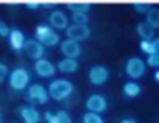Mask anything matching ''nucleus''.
I'll return each instance as SVG.
<instances>
[{
	"label": "nucleus",
	"mask_w": 159,
	"mask_h": 123,
	"mask_svg": "<svg viewBox=\"0 0 159 123\" xmlns=\"http://www.w3.org/2000/svg\"><path fill=\"white\" fill-rule=\"evenodd\" d=\"M33 70L42 80H48V78H53L56 75V66L52 63L50 59H47V58H42V59L34 61Z\"/></svg>",
	"instance_id": "6e6552de"
},
{
	"label": "nucleus",
	"mask_w": 159,
	"mask_h": 123,
	"mask_svg": "<svg viewBox=\"0 0 159 123\" xmlns=\"http://www.w3.org/2000/svg\"><path fill=\"white\" fill-rule=\"evenodd\" d=\"M25 7L30 11H39L42 8V2H33V0H28V2H25Z\"/></svg>",
	"instance_id": "cd10ccee"
},
{
	"label": "nucleus",
	"mask_w": 159,
	"mask_h": 123,
	"mask_svg": "<svg viewBox=\"0 0 159 123\" xmlns=\"http://www.w3.org/2000/svg\"><path fill=\"white\" fill-rule=\"evenodd\" d=\"M8 87L13 92H25L31 84V75L25 66H16L8 75Z\"/></svg>",
	"instance_id": "f03ea898"
},
{
	"label": "nucleus",
	"mask_w": 159,
	"mask_h": 123,
	"mask_svg": "<svg viewBox=\"0 0 159 123\" xmlns=\"http://www.w3.org/2000/svg\"><path fill=\"white\" fill-rule=\"evenodd\" d=\"M17 114H19V118L22 120V123H41V118H42L39 109L33 104L19 106Z\"/></svg>",
	"instance_id": "9b49d317"
},
{
	"label": "nucleus",
	"mask_w": 159,
	"mask_h": 123,
	"mask_svg": "<svg viewBox=\"0 0 159 123\" xmlns=\"http://www.w3.org/2000/svg\"><path fill=\"white\" fill-rule=\"evenodd\" d=\"M136 33L140 37V41H153L156 37V30L151 28L147 22H139L136 27Z\"/></svg>",
	"instance_id": "a211bd4d"
},
{
	"label": "nucleus",
	"mask_w": 159,
	"mask_h": 123,
	"mask_svg": "<svg viewBox=\"0 0 159 123\" xmlns=\"http://www.w3.org/2000/svg\"><path fill=\"white\" fill-rule=\"evenodd\" d=\"M10 31H11V27H10L5 20H0V37L7 39L8 34H10Z\"/></svg>",
	"instance_id": "bb28decb"
},
{
	"label": "nucleus",
	"mask_w": 159,
	"mask_h": 123,
	"mask_svg": "<svg viewBox=\"0 0 159 123\" xmlns=\"http://www.w3.org/2000/svg\"><path fill=\"white\" fill-rule=\"evenodd\" d=\"M48 25L53 28V30H56V31H59V30H67V27L70 25V17L67 16V13L66 11H62V10H53L52 13H50V16H48Z\"/></svg>",
	"instance_id": "f8f14e48"
},
{
	"label": "nucleus",
	"mask_w": 159,
	"mask_h": 123,
	"mask_svg": "<svg viewBox=\"0 0 159 123\" xmlns=\"http://www.w3.org/2000/svg\"><path fill=\"white\" fill-rule=\"evenodd\" d=\"M24 53L33 59V61H38V59H42L45 58V47L42 44H39L34 37L33 39H27L25 41V45H24Z\"/></svg>",
	"instance_id": "4468645a"
},
{
	"label": "nucleus",
	"mask_w": 159,
	"mask_h": 123,
	"mask_svg": "<svg viewBox=\"0 0 159 123\" xmlns=\"http://www.w3.org/2000/svg\"><path fill=\"white\" fill-rule=\"evenodd\" d=\"M91 28L89 25H75V24H70L66 30V36L67 39H72L75 42H83V41H88L91 37Z\"/></svg>",
	"instance_id": "1a4fd4ad"
},
{
	"label": "nucleus",
	"mask_w": 159,
	"mask_h": 123,
	"mask_svg": "<svg viewBox=\"0 0 159 123\" xmlns=\"http://www.w3.org/2000/svg\"><path fill=\"white\" fill-rule=\"evenodd\" d=\"M59 51L62 53L64 58H70V59H78L83 53V47L80 42H75L72 39H64L59 42Z\"/></svg>",
	"instance_id": "9d476101"
},
{
	"label": "nucleus",
	"mask_w": 159,
	"mask_h": 123,
	"mask_svg": "<svg viewBox=\"0 0 159 123\" xmlns=\"http://www.w3.org/2000/svg\"><path fill=\"white\" fill-rule=\"evenodd\" d=\"M44 120L47 123H72L70 114L67 111H64V109H58L55 112L45 111L44 112Z\"/></svg>",
	"instance_id": "2eb2a0df"
},
{
	"label": "nucleus",
	"mask_w": 159,
	"mask_h": 123,
	"mask_svg": "<svg viewBox=\"0 0 159 123\" xmlns=\"http://www.w3.org/2000/svg\"><path fill=\"white\" fill-rule=\"evenodd\" d=\"M0 123H3V114H2V111H0Z\"/></svg>",
	"instance_id": "2f4dec72"
},
{
	"label": "nucleus",
	"mask_w": 159,
	"mask_h": 123,
	"mask_svg": "<svg viewBox=\"0 0 159 123\" xmlns=\"http://www.w3.org/2000/svg\"><path fill=\"white\" fill-rule=\"evenodd\" d=\"M147 67H151V69H159V55H151V56H147V61H145Z\"/></svg>",
	"instance_id": "a878e982"
},
{
	"label": "nucleus",
	"mask_w": 159,
	"mask_h": 123,
	"mask_svg": "<svg viewBox=\"0 0 159 123\" xmlns=\"http://www.w3.org/2000/svg\"><path fill=\"white\" fill-rule=\"evenodd\" d=\"M122 92H123V97L126 100H134L137 98L140 94H142V86L137 83V81H126L122 87Z\"/></svg>",
	"instance_id": "f3484780"
},
{
	"label": "nucleus",
	"mask_w": 159,
	"mask_h": 123,
	"mask_svg": "<svg viewBox=\"0 0 159 123\" xmlns=\"http://www.w3.org/2000/svg\"><path fill=\"white\" fill-rule=\"evenodd\" d=\"M34 39L42 44L45 48L47 47H56L61 42V37L56 30H53L48 24H39L34 28Z\"/></svg>",
	"instance_id": "7ed1b4c3"
},
{
	"label": "nucleus",
	"mask_w": 159,
	"mask_h": 123,
	"mask_svg": "<svg viewBox=\"0 0 159 123\" xmlns=\"http://www.w3.org/2000/svg\"><path fill=\"white\" fill-rule=\"evenodd\" d=\"M81 123H106L102 114H95V112H84L81 117Z\"/></svg>",
	"instance_id": "5701e85b"
},
{
	"label": "nucleus",
	"mask_w": 159,
	"mask_h": 123,
	"mask_svg": "<svg viewBox=\"0 0 159 123\" xmlns=\"http://www.w3.org/2000/svg\"><path fill=\"white\" fill-rule=\"evenodd\" d=\"M139 48L143 55L151 56V55H159V37H154L153 41H140Z\"/></svg>",
	"instance_id": "6ab92c4d"
},
{
	"label": "nucleus",
	"mask_w": 159,
	"mask_h": 123,
	"mask_svg": "<svg viewBox=\"0 0 159 123\" xmlns=\"http://www.w3.org/2000/svg\"><path fill=\"white\" fill-rule=\"evenodd\" d=\"M66 8L70 13H89V10L92 8V3H89V2H67Z\"/></svg>",
	"instance_id": "412c9836"
},
{
	"label": "nucleus",
	"mask_w": 159,
	"mask_h": 123,
	"mask_svg": "<svg viewBox=\"0 0 159 123\" xmlns=\"http://www.w3.org/2000/svg\"><path fill=\"white\" fill-rule=\"evenodd\" d=\"M7 41H8V45H10L11 51H14V53H22L27 37H25V33H24L20 28H11V31H10Z\"/></svg>",
	"instance_id": "ddd939ff"
},
{
	"label": "nucleus",
	"mask_w": 159,
	"mask_h": 123,
	"mask_svg": "<svg viewBox=\"0 0 159 123\" xmlns=\"http://www.w3.org/2000/svg\"><path fill=\"white\" fill-rule=\"evenodd\" d=\"M145 22L151 27V28H154V30H159V8L157 7H150V10L147 11V14H145Z\"/></svg>",
	"instance_id": "aec40b11"
},
{
	"label": "nucleus",
	"mask_w": 159,
	"mask_h": 123,
	"mask_svg": "<svg viewBox=\"0 0 159 123\" xmlns=\"http://www.w3.org/2000/svg\"><path fill=\"white\" fill-rule=\"evenodd\" d=\"M153 80H154V81L159 84V69H156V70L153 72Z\"/></svg>",
	"instance_id": "7c9ffc66"
},
{
	"label": "nucleus",
	"mask_w": 159,
	"mask_h": 123,
	"mask_svg": "<svg viewBox=\"0 0 159 123\" xmlns=\"http://www.w3.org/2000/svg\"><path fill=\"white\" fill-rule=\"evenodd\" d=\"M25 98L33 104V106H44L50 101V95L48 90L44 84L39 83H33L27 87L25 90Z\"/></svg>",
	"instance_id": "20e7f679"
},
{
	"label": "nucleus",
	"mask_w": 159,
	"mask_h": 123,
	"mask_svg": "<svg viewBox=\"0 0 159 123\" xmlns=\"http://www.w3.org/2000/svg\"><path fill=\"white\" fill-rule=\"evenodd\" d=\"M47 90H48V95H50L52 100L66 101V100H69L73 95L75 86L67 78H53L50 81V84L47 86Z\"/></svg>",
	"instance_id": "f257e3e1"
},
{
	"label": "nucleus",
	"mask_w": 159,
	"mask_h": 123,
	"mask_svg": "<svg viewBox=\"0 0 159 123\" xmlns=\"http://www.w3.org/2000/svg\"><path fill=\"white\" fill-rule=\"evenodd\" d=\"M10 72H11L10 66L5 63V61H2V59H0V84H2L3 81H7V80H8V75H10Z\"/></svg>",
	"instance_id": "b1692460"
},
{
	"label": "nucleus",
	"mask_w": 159,
	"mask_h": 123,
	"mask_svg": "<svg viewBox=\"0 0 159 123\" xmlns=\"http://www.w3.org/2000/svg\"><path fill=\"white\" fill-rule=\"evenodd\" d=\"M55 2H42V8H55Z\"/></svg>",
	"instance_id": "c756f323"
},
{
	"label": "nucleus",
	"mask_w": 159,
	"mask_h": 123,
	"mask_svg": "<svg viewBox=\"0 0 159 123\" xmlns=\"http://www.w3.org/2000/svg\"><path fill=\"white\" fill-rule=\"evenodd\" d=\"M150 3H147V2H134L133 3V8H134V11L136 13H139V14H147V11L150 10Z\"/></svg>",
	"instance_id": "393cba45"
},
{
	"label": "nucleus",
	"mask_w": 159,
	"mask_h": 123,
	"mask_svg": "<svg viewBox=\"0 0 159 123\" xmlns=\"http://www.w3.org/2000/svg\"><path fill=\"white\" fill-rule=\"evenodd\" d=\"M125 73L131 81H137L147 73V64L139 56H131L125 63Z\"/></svg>",
	"instance_id": "39448f33"
},
{
	"label": "nucleus",
	"mask_w": 159,
	"mask_h": 123,
	"mask_svg": "<svg viewBox=\"0 0 159 123\" xmlns=\"http://www.w3.org/2000/svg\"><path fill=\"white\" fill-rule=\"evenodd\" d=\"M120 123H137V120L133 118V117H125V118L120 120Z\"/></svg>",
	"instance_id": "c85d7f7f"
},
{
	"label": "nucleus",
	"mask_w": 159,
	"mask_h": 123,
	"mask_svg": "<svg viewBox=\"0 0 159 123\" xmlns=\"http://www.w3.org/2000/svg\"><path fill=\"white\" fill-rule=\"evenodd\" d=\"M70 22L75 25H89V22H91L89 13H72Z\"/></svg>",
	"instance_id": "4be33fe9"
},
{
	"label": "nucleus",
	"mask_w": 159,
	"mask_h": 123,
	"mask_svg": "<svg viewBox=\"0 0 159 123\" xmlns=\"http://www.w3.org/2000/svg\"><path fill=\"white\" fill-rule=\"evenodd\" d=\"M109 77H111L109 69L103 64H94V66H91V69L88 72V80L95 87L105 86L109 81Z\"/></svg>",
	"instance_id": "423d86ee"
},
{
	"label": "nucleus",
	"mask_w": 159,
	"mask_h": 123,
	"mask_svg": "<svg viewBox=\"0 0 159 123\" xmlns=\"http://www.w3.org/2000/svg\"><path fill=\"white\" fill-rule=\"evenodd\" d=\"M86 111L88 112H95V114H103L108 111V106H109V101L108 98L103 95V94H98V92H94L91 94L88 98H86Z\"/></svg>",
	"instance_id": "0eeeda50"
},
{
	"label": "nucleus",
	"mask_w": 159,
	"mask_h": 123,
	"mask_svg": "<svg viewBox=\"0 0 159 123\" xmlns=\"http://www.w3.org/2000/svg\"><path fill=\"white\" fill-rule=\"evenodd\" d=\"M55 66H56V72L64 73V75H70V73H75L78 70V59L61 58Z\"/></svg>",
	"instance_id": "dca6fc26"
}]
</instances>
